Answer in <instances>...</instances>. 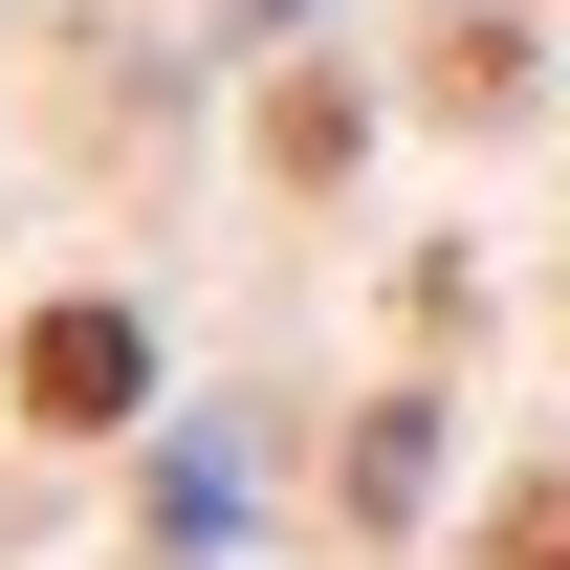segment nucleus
Instances as JSON below:
<instances>
[{"label":"nucleus","mask_w":570,"mask_h":570,"mask_svg":"<svg viewBox=\"0 0 570 570\" xmlns=\"http://www.w3.org/2000/svg\"><path fill=\"white\" fill-rule=\"evenodd\" d=\"M132 395H154V330H132V307H45V330H22V417L110 439Z\"/></svg>","instance_id":"obj_1"},{"label":"nucleus","mask_w":570,"mask_h":570,"mask_svg":"<svg viewBox=\"0 0 570 570\" xmlns=\"http://www.w3.org/2000/svg\"><path fill=\"white\" fill-rule=\"evenodd\" d=\"M483 570H570V483H504V527H483Z\"/></svg>","instance_id":"obj_2"}]
</instances>
